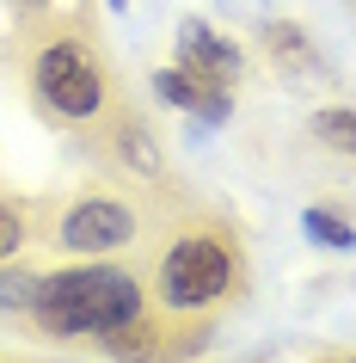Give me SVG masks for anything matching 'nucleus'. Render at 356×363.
<instances>
[{
    "instance_id": "nucleus-1",
    "label": "nucleus",
    "mask_w": 356,
    "mask_h": 363,
    "mask_svg": "<svg viewBox=\"0 0 356 363\" xmlns=\"http://www.w3.org/2000/svg\"><path fill=\"white\" fill-rule=\"evenodd\" d=\"M148 271V296L172 320H209L222 326L234 308L252 296V252L246 228L227 210L203 197H178L154 222L148 247L135 252Z\"/></svg>"
},
{
    "instance_id": "nucleus-2",
    "label": "nucleus",
    "mask_w": 356,
    "mask_h": 363,
    "mask_svg": "<svg viewBox=\"0 0 356 363\" xmlns=\"http://www.w3.org/2000/svg\"><path fill=\"white\" fill-rule=\"evenodd\" d=\"M13 74H19L25 105L68 135H98V123L130 99L117 56L105 31L93 25V13H31L13 31Z\"/></svg>"
},
{
    "instance_id": "nucleus-3",
    "label": "nucleus",
    "mask_w": 356,
    "mask_h": 363,
    "mask_svg": "<svg viewBox=\"0 0 356 363\" xmlns=\"http://www.w3.org/2000/svg\"><path fill=\"white\" fill-rule=\"evenodd\" d=\"M154 308L142 259H50L38 284V302L25 314V339L50 351H86L98 357L111 333L142 320Z\"/></svg>"
},
{
    "instance_id": "nucleus-4",
    "label": "nucleus",
    "mask_w": 356,
    "mask_h": 363,
    "mask_svg": "<svg viewBox=\"0 0 356 363\" xmlns=\"http://www.w3.org/2000/svg\"><path fill=\"white\" fill-rule=\"evenodd\" d=\"M190 197L185 185H142V179H93L74 191H50L38 197V234L31 252L43 259H130L148 247L154 222Z\"/></svg>"
},
{
    "instance_id": "nucleus-5",
    "label": "nucleus",
    "mask_w": 356,
    "mask_h": 363,
    "mask_svg": "<svg viewBox=\"0 0 356 363\" xmlns=\"http://www.w3.org/2000/svg\"><path fill=\"white\" fill-rule=\"evenodd\" d=\"M98 154L111 160V172L123 179H142V185H185L178 167H172V148H166V130L148 117L142 99H123L105 123H98Z\"/></svg>"
},
{
    "instance_id": "nucleus-6",
    "label": "nucleus",
    "mask_w": 356,
    "mask_h": 363,
    "mask_svg": "<svg viewBox=\"0 0 356 363\" xmlns=\"http://www.w3.org/2000/svg\"><path fill=\"white\" fill-rule=\"evenodd\" d=\"M172 62L185 74H197L203 86H240V74H246V50L234 38H222L215 25H203V19L178 25V56Z\"/></svg>"
},
{
    "instance_id": "nucleus-7",
    "label": "nucleus",
    "mask_w": 356,
    "mask_h": 363,
    "mask_svg": "<svg viewBox=\"0 0 356 363\" xmlns=\"http://www.w3.org/2000/svg\"><path fill=\"white\" fill-rule=\"evenodd\" d=\"M43 265L50 259H31V252L0 265V326H25V314L38 302V284H43Z\"/></svg>"
},
{
    "instance_id": "nucleus-8",
    "label": "nucleus",
    "mask_w": 356,
    "mask_h": 363,
    "mask_svg": "<svg viewBox=\"0 0 356 363\" xmlns=\"http://www.w3.org/2000/svg\"><path fill=\"white\" fill-rule=\"evenodd\" d=\"M31 234H38V197H13L0 191V265L31 252Z\"/></svg>"
},
{
    "instance_id": "nucleus-9",
    "label": "nucleus",
    "mask_w": 356,
    "mask_h": 363,
    "mask_svg": "<svg viewBox=\"0 0 356 363\" xmlns=\"http://www.w3.org/2000/svg\"><path fill=\"white\" fill-rule=\"evenodd\" d=\"M307 135L332 154H356V105H326L307 117Z\"/></svg>"
},
{
    "instance_id": "nucleus-10",
    "label": "nucleus",
    "mask_w": 356,
    "mask_h": 363,
    "mask_svg": "<svg viewBox=\"0 0 356 363\" xmlns=\"http://www.w3.org/2000/svg\"><path fill=\"white\" fill-rule=\"evenodd\" d=\"M264 50L282 62V68H314V43H307V31L301 25H264Z\"/></svg>"
},
{
    "instance_id": "nucleus-11",
    "label": "nucleus",
    "mask_w": 356,
    "mask_h": 363,
    "mask_svg": "<svg viewBox=\"0 0 356 363\" xmlns=\"http://www.w3.org/2000/svg\"><path fill=\"white\" fill-rule=\"evenodd\" d=\"M301 228L314 234L319 247H332V252H350V247H356V228H350V222H344V216L319 210V203H314V210H301Z\"/></svg>"
},
{
    "instance_id": "nucleus-12",
    "label": "nucleus",
    "mask_w": 356,
    "mask_h": 363,
    "mask_svg": "<svg viewBox=\"0 0 356 363\" xmlns=\"http://www.w3.org/2000/svg\"><path fill=\"white\" fill-rule=\"evenodd\" d=\"M13 13H19V19H31V13H50V0H13Z\"/></svg>"
},
{
    "instance_id": "nucleus-13",
    "label": "nucleus",
    "mask_w": 356,
    "mask_h": 363,
    "mask_svg": "<svg viewBox=\"0 0 356 363\" xmlns=\"http://www.w3.org/2000/svg\"><path fill=\"white\" fill-rule=\"evenodd\" d=\"M0 363H43V357H31V351H6V345H0Z\"/></svg>"
},
{
    "instance_id": "nucleus-14",
    "label": "nucleus",
    "mask_w": 356,
    "mask_h": 363,
    "mask_svg": "<svg viewBox=\"0 0 356 363\" xmlns=\"http://www.w3.org/2000/svg\"><path fill=\"white\" fill-rule=\"evenodd\" d=\"M332 363H356V357H332Z\"/></svg>"
}]
</instances>
